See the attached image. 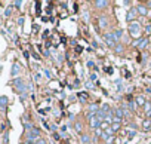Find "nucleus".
I'll return each instance as SVG.
<instances>
[{
    "instance_id": "f257e3e1",
    "label": "nucleus",
    "mask_w": 151,
    "mask_h": 144,
    "mask_svg": "<svg viewBox=\"0 0 151 144\" xmlns=\"http://www.w3.org/2000/svg\"><path fill=\"white\" fill-rule=\"evenodd\" d=\"M139 30H141V27H139L138 24H130L129 25V31H130V34L133 37H138L139 36Z\"/></svg>"
},
{
    "instance_id": "f03ea898",
    "label": "nucleus",
    "mask_w": 151,
    "mask_h": 144,
    "mask_svg": "<svg viewBox=\"0 0 151 144\" xmlns=\"http://www.w3.org/2000/svg\"><path fill=\"white\" fill-rule=\"evenodd\" d=\"M104 39H105V42H107V45H108V46H114L115 45V39H114L113 34H105Z\"/></svg>"
},
{
    "instance_id": "7ed1b4c3",
    "label": "nucleus",
    "mask_w": 151,
    "mask_h": 144,
    "mask_svg": "<svg viewBox=\"0 0 151 144\" xmlns=\"http://www.w3.org/2000/svg\"><path fill=\"white\" fill-rule=\"evenodd\" d=\"M101 123H102V122H101L99 119H98V117H93V119L91 120V126H92V128H96V129L101 126Z\"/></svg>"
},
{
    "instance_id": "20e7f679",
    "label": "nucleus",
    "mask_w": 151,
    "mask_h": 144,
    "mask_svg": "<svg viewBox=\"0 0 151 144\" xmlns=\"http://www.w3.org/2000/svg\"><path fill=\"white\" fill-rule=\"evenodd\" d=\"M136 16V9H132L129 13H127V21H133V18Z\"/></svg>"
},
{
    "instance_id": "39448f33",
    "label": "nucleus",
    "mask_w": 151,
    "mask_h": 144,
    "mask_svg": "<svg viewBox=\"0 0 151 144\" xmlns=\"http://www.w3.org/2000/svg\"><path fill=\"white\" fill-rule=\"evenodd\" d=\"M19 65H18V64H13V67H12V71H11V74L12 76H15V74H18V73H19Z\"/></svg>"
},
{
    "instance_id": "423d86ee",
    "label": "nucleus",
    "mask_w": 151,
    "mask_h": 144,
    "mask_svg": "<svg viewBox=\"0 0 151 144\" xmlns=\"http://www.w3.org/2000/svg\"><path fill=\"white\" fill-rule=\"evenodd\" d=\"M6 106H7V98L6 97H0V107L5 108Z\"/></svg>"
},
{
    "instance_id": "0eeeda50",
    "label": "nucleus",
    "mask_w": 151,
    "mask_h": 144,
    "mask_svg": "<svg viewBox=\"0 0 151 144\" xmlns=\"http://www.w3.org/2000/svg\"><path fill=\"white\" fill-rule=\"evenodd\" d=\"M136 45H138L141 49H144V48L147 46V40H145V39H142V40H138V42H136Z\"/></svg>"
},
{
    "instance_id": "6e6552de",
    "label": "nucleus",
    "mask_w": 151,
    "mask_h": 144,
    "mask_svg": "<svg viewBox=\"0 0 151 144\" xmlns=\"http://www.w3.org/2000/svg\"><path fill=\"white\" fill-rule=\"evenodd\" d=\"M138 12L142 13V15H145V13H147V9H145L144 6H139V7H138Z\"/></svg>"
},
{
    "instance_id": "1a4fd4ad",
    "label": "nucleus",
    "mask_w": 151,
    "mask_h": 144,
    "mask_svg": "<svg viewBox=\"0 0 151 144\" xmlns=\"http://www.w3.org/2000/svg\"><path fill=\"white\" fill-rule=\"evenodd\" d=\"M115 114H117L119 117H121V116H124V112H123L121 108H117V110H115Z\"/></svg>"
},
{
    "instance_id": "9d476101",
    "label": "nucleus",
    "mask_w": 151,
    "mask_h": 144,
    "mask_svg": "<svg viewBox=\"0 0 151 144\" xmlns=\"http://www.w3.org/2000/svg\"><path fill=\"white\" fill-rule=\"evenodd\" d=\"M136 103H138L139 106H142V104H145V101H144V98H142V97H138V98H136Z\"/></svg>"
},
{
    "instance_id": "9b49d317",
    "label": "nucleus",
    "mask_w": 151,
    "mask_h": 144,
    "mask_svg": "<svg viewBox=\"0 0 151 144\" xmlns=\"http://www.w3.org/2000/svg\"><path fill=\"white\" fill-rule=\"evenodd\" d=\"M96 6H107V2H101V0H98V2H95Z\"/></svg>"
},
{
    "instance_id": "f8f14e48",
    "label": "nucleus",
    "mask_w": 151,
    "mask_h": 144,
    "mask_svg": "<svg viewBox=\"0 0 151 144\" xmlns=\"http://www.w3.org/2000/svg\"><path fill=\"white\" fill-rule=\"evenodd\" d=\"M113 36H114V39H119V37L121 36V31H120V30H117V31H115V33H114Z\"/></svg>"
},
{
    "instance_id": "ddd939ff",
    "label": "nucleus",
    "mask_w": 151,
    "mask_h": 144,
    "mask_svg": "<svg viewBox=\"0 0 151 144\" xmlns=\"http://www.w3.org/2000/svg\"><path fill=\"white\" fill-rule=\"evenodd\" d=\"M150 126H151V120H145V122H144V128H145V129H148Z\"/></svg>"
},
{
    "instance_id": "4468645a",
    "label": "nucleus",
    "mask_w": 151,
    "mask_h": 144,
    "mask_svg": "<svg viewBox=\"0 0 151 144\" xmlns=\"http://www.w3.org/2000/svg\"><path fill=\"white\" fill-rule=\"evenodd\" d=\"M82 141H83V144H89V137H87V135H85V137L82 138Z\"/></svg>"
},
{
    "instance_id": "2eb2a0df",
    "label": "nucleus",
    "mask_w": 151,
    "mask_h": 144,
    "mask_svg": "<svg viewBox=\"0 0 151 144\" xmlns=\"http://www.w3.org/2000/svg\"><path fill=\"white\" fill-rule=\"evenodd\" d=\"M99 24H101V27H105V25H107V21H105L104 18H101V19H99Z\"/></svg>"
},
{
    "instance_id": "dca6fc26",
    "label": "nucleus",
    "mask_w": 151,
    "mask_h": 144,
    "mask_svg": "<svg viewBox=\"0 0 151 144\" xmlns=\"http://www.w3.org/2000/svg\"><path fill=\"white\" fill-rule=\"evenodd\" d=\"M79 97H80V100H83V101H86V100H87V95H86V94H80Z\"/></svg>"
},
{
    "instance_id": "f3484780",
    "label": "nucleus",
    "mask_w": 151,
    "mask_h": 144,
    "mask_svg": "<svg viewBox=\"0 0 151 144\" xmlns=\"http://www.w3.org/2000/svg\"><path fill=\"white\" fill-rule=\"evenodd\" d=\"M76 131L77 132H82V126H80V123H76Z\"/></svg>"
},
{
    "instance_id": "a211bd4d",
    "label": "nucleus",
    "mask_w": 151,
    "mask_h": 144,
    "mask_svg": "<svg viewBox=\"0 0 151 144\" xmlns=\"http://www.w3.org/2000/svg\"><path fill=\"white\" fill-rule=\"evenodd\" d=\"M121 50H123V48L119 45V46H115V52H121Z\"/></svg>"
},
{
    "instance_id": "6ab92c4d",
    "label": "nucleus",
    "mask_w": 151,
    "mask_h": 144,
    "mask_svg": "<svg viewBox=\"0 0 151 144\" xmlns=\"http://www.w3.org/2000/svg\"><path fill=\"white\" fill-rule=\"evenodd\" d=\"M151 108V104L150 103H145V110H150Z\"/></svg>"
},
{
    "instance_id": "aec40b11",
    "label": "nucleus",
    "mask_w": 151,
    "mask_h": 144,
    "mask_svg": "<svg viewBox=\"0 0 151 144\" xmlns=\"http://www.w3.org/2000/svg\"><path fill=\"white\" fill-rule=\"evenodd\" d=\"M18 24L22 25V24H24V18H19V19H18Z\"/></svg>"
},
{
    "instance_id": "412c9836",
    "label": "nucleus",
    "mask_w": 151,
    "mask_h": 144,
    "mask_svg": "<svg viewBox=\"0 0 151 144\" xmlns=\"http://www.w3.org/2000/svg\"><path fill=\"white\" fill-rule=\"evenodd\" d=\"M11 12H12V9H6V12H5V15H11Z\"/></svg>"
},
{
    "instance_id": "4be33fe9",
    "label": "nucleus",
    "mask_w": 151,
    "mask_h": 144,
    "mask_svg": "<svg viewBox=\"0 0 151 144\" xmlns=\"http://www.w3.org/2000/svg\"><path fill=\"white\" fill-rule=\"evenodd\" d=\"M95 134H96V135H104V134H102L99 129H96V131H95Z\"/></svg>"
},
{
    "instance_id": "5701e85b",
    "label": "nucleus",
    "mask_w": 151,
    "mask_h": 144,
    "mask_svg": "<svg viewBox=\"0 0 151 144\" xmlns=\"http://www.w3.org/2000/svg\"><path fill=\"white\" fill-rule=\"evenodd\" d=\"M36 144H46V143H44V141H43V140H42V138H40V140H39V141H37V143H36Z\"/></svg>"
}]
</instances>
